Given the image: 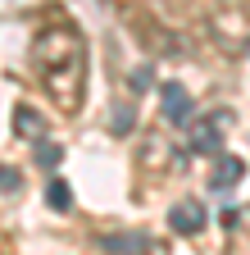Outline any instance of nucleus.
<instances>
[{"label":"nucleus","mask_w":250,"mask_h":255,"mask_svg":"<svg viewBox=\"0 0 250 255\" xmlns=\"http://www.w3.org/2000/svg\"><path fill=\"white\" fill-rule=\"evenodd\" d=\"M232 128V110H209L191 123V150L196 155H218L223 150V137Z\"/></svg>","instance_id":"2"},{"label":"nucleus","mask_w":250,"mask_h":255,"mask_svg":"<svg viewBox=\"0 0 250 255\" xmlns=\"http://www.w3.org/2000/svg\"><path fill=\"white\" fill-rule=\"evenodd\" d=\"M241 219H246V210L237 205V210H223V228L232 233V228H241Z\"/></svg>","instance_id":"11"},{"label":"nucleus","mask_w":250,"mask_h":255,"mask_svg":"<svg viewBox=\"0 0 250 255\" xmlns=\"http://www.w3.org/2000/svg\"><path fill=\"white\" fill-rule=\"evenodd\" d=\"M32 69L41 91L50 96V105L59 114H78L86 101V41L73 23H55L41 27L32 41Z\"/></svg>","instance_id":"1"},{"label":"nucleus","mask_w":250,"mask_h":255,"mask_svg":"<svg viewBox=\"0 0 250 255\" xmlns=\"http://www.w3.org/2000/svg\"><path fill=\"white\" fill-rule=\"evenodd\" d=\"M168 228H173V233H182V237H196V233L205 228V205H200L196 196L173 201V210H168Z\"/></svg>","instance_id":"4"},{"label":"nucleus","mask_w":250,"mask_h":255,"mask_svg":"<svg viewBox=\"0 0 250 255\" xmlns=\"http://www.w3.org/2000/svg\"><path fill=\"white\" fill-rule=\"evenodd\" d=\"M241 178H246V159L218 150V155H214V169H209V187H214V191H228V187L241 182Z\"/></svg>","instance_id":"5"},{"label":"nucleus","mask_w":250,"mask_h":255,"mask_svg":"<svg viewBox=\"0 0 250 255\" xmlns=\"http://www.w3.org/2000/svg\"><path fill=\"white\" fill-rule=\"evenodd\" d=\"M0 191H5V196H18V191H23L18 169H0Z\"/></svg>","instance_id":"10"},{"label":"nucleus","mask_w":250,"mask_h":255,"mask_svg":"<svg viewBox=\"0 0 250 255\" xmlns=\"http://www.w3.org/2000/svg\"><path fill=\"white\" fill-rule=\"evenodd\" d=\"M46 205H50V210H59V214L73 210V191H69V182H64V178H50V182H46Z\"/></svg>","instance_id":"7"},{"label":"nucleus","mask_w":250,"mask_h":255,"mask_svg":"<svg viewBox=\"0 0 250 255\" xmlns=\"http://www.w3.org/2000/svg\"><path fill=\"white\" fill-rule=\"evenodd\" d=\"M59 159H64V146H59V141H37V164L41 169H59Z\"/></svg>","instance_id":"9"},{"label":"nucleus","mask_w":250,"mask_h":255,"mask_svg":"<svg viewBox=\"0 0 250 255\" xmlns=\"http://www.w3.org/2000/svg\"><path fill=\"white\" fill-rule=\"evenodd\" d=\"M132 128H137V110H132V105H114V114H109V132H114V137H128Z\"/></svg>","instance_id":"8"},{"label":"nucleus","mask_w":250,"mask_h":255,"mask_svg":"<svg viewBox=\"0 0 250 255\" xmlns=\"http://www.w3.org/2000/svg\"><path fill=\"white\" fill-rule=\"evenodd\" d=\"M160 110H164V123H173V128L191 123V91L182 82H164L160 87Z\"/></svg>","instance_id":"3"},{"label":"nucleus","mask_w":250,"mask_h":255,"mask_svg":"<svg viewBox=\"0 0 250 255\" xmlns=\"http://www.w3.org/2000/svg\"><path fill=\"white\" fill-rule=\"evenodd\" d=\"M146 73H150V69H137V73H132V91H146V87H150Z\"/></svg>","instance_id":"12"},{"label":"nucleus","mask_w":250,"mask_h":255,"mask_svg":"<svg viewBox=\"0 0 250 255\" xmlns=\"http://www.w3.org/2000/svg\"><path fill=\"white\" fill-rule=\"evenodd\" d=\"M14 132H18V137H41V132H46V119H41L32 105H18V110H14Z\"/></svg>","instance_id":"6"}]
</instances>
